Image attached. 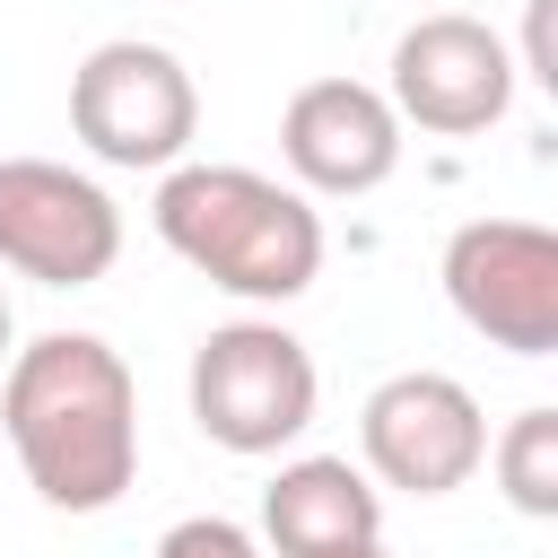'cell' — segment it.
I'll list each match as a JSON object with an SVG mask.
<instances>
[{
	"mask_svg": "<svg viewBox=\"0 0 558 558\" xmlns=\"http://www.w3.org/2000/svg\"><path fill=\"white\" fill-rule=\"evenodd\" d=\"M157 235H166L174 262H192L209 288H227L244 305H288L323 270L314 201L253 174V166H166Z\"/></svg>",
	"mask_w": 558,
	"mask_h": 558,
	"instance_id": "obj_2",
	"label": "cell"
},
{
	"mask_svg": "<svg viewBox=\"0 0 558 558\" xmlns=\"http://www.w3.org/2000/svg\"><path fill=\"white\" fill-rule=\"evenodd\" d=\"M0 357H9V296H0Z\"/></svg>",
	"mask_w": 558,
	"mask_h": 558,
	"instance_id": "obj_15",
	"label": "cell"
},
{
	"mask_svg": "<svg viewBox=\"0 0 558 558\" xmlns=\"http://www.w3.org/2000/svg\"><path fill=\"white\" fill-rule=\"evenodd\" d=\"M122 253V209L96 174L52 157H0V262L35 288H96Z\"/></svg>",
	"mask_w": 558,
	"mask_h": 558,
	"instance_id": "obj_5",
	"label": "cell"
},
{
	"mask_svg": "<svg viewBox=\"0 0 558 558\" xmlns=\"http://www.w3.org/2000/svg\"><path fill=\"white\" fill-rule=\"evenodd\" d=\"M514 70L558 96V0H523V61Z\"/></svg>",
	"mask_w": 558,
	"mask_h": 558,
	"instance_id": "obj_13",
	"label": "cell"
},
{
	"mask_svg": "<svg viewBox=\"0 0 558 558\" xmlns=\"http://www.w3.org/2000/svg\"><path fill=\"white\" fill-rule=\"evenodd\" d=\"M279 157H288V174L305 192L357 201V192L392 183V166H401V113L366 78H305L288 96V113H279Z\"/></svg>",
	"mask_w": 558,
	"mask_h": 558,
	"instance_id": "obj_9",
	"label": "cell"
},
{
	"mask_svg": "<svg viewBox=\"0 0 558 558\" xmlns=\"http://www.w3.org/2000/svg\"><path fill=\"white\" fill-rule=\"evenodd\" d=\"M323 375L288 323H218L192 349V418L227 453H279L314 427Z\"/></svg>",
	"mask_w": 558,
	"mask_h": 558,
	"instance_id": "obj_3",
	"label": "cell"
},
{
	"mask_svg": "<svg viewBox=\"0 0 558 558\" xmlns=\"http://www.w3.org/2000/svg\"><path fill=\"white\" fill-rule=\"evenodd\" d=\"M157 558H262V549H253V532L227 523V514H183V523L157 541Z\"/></svg>",
	"mask_w": 558,
	"mask_h": 558,
	"instance_id": "obj_12",
	"label": "cell"
},
{
	"mask_svg": "<svg viewBox=\"0 0 558 558\" xmlns=\"http://www.w3.org/2000/svg\"><path fill=\"white\" fill-rule=\"evenodd\" d=\"M262 532H270L279 558H323V549L384 541V488L349 453H296L262 488Z\"/></svg>",
	"mask_w": 558,
	"mask_h": 558,
	"instance_id": "obj_10",
	"label": "cell"
},
{
	"mask_svg": "<svg viewBox=\"0 0 558 558\" xmlns=\"http://www.w3.org/2000/svg\"><path fill=\"white\" fill-rule=\"evenodd\" d=\"M488 471H497V488H506L514 514L549 523V514H558V410H549V401L514 410L506 436L488 445Z\"/></svg>",
	"mask_w": 558,
	"mask_h": 558,
	"instance_id": "obj_11",
	"label": "cell"
},
{
	"mask_svg": "<svg viewBox=\"0 0 558 558\" xmlns=\"http://www.w3.org/2000/svg\"><path fill=\"white\" fill-rule=\"evenodd\" d=\"M0 427L17 471L61 514H105L140 480V384L96 331H44L9 357Z\"/></svg>",
	"mask_w": 558,
	"mask_h": 558,
	"instance_id": "obj_1",
	"label": "cell"
},
{
	"mask_svg": "<svg viewBox=\"0 0 558 558\" xmlns=\"http://www.w3.org/2000/svg\"><path fill=\"white\" fill-rule=\"evenodd\" d=\"M70 131H78L87 157H105V166L166 174V166H183L192 131H201L192 70H183L166 44H140V35L96 44V52L70 70Z\"/></svg>",
	"mask_w": 558,
	"mask_h": 558,
	"instance_id": "obj_4",
	"label": "cell"
},
{
	"mask_svg": "<svg viewBox=\"0 0 558 558\" xmlns=\"http://www.w3.org/2000/svg\"><path fill=\"white\" fill-rule=\"evenodd\" d=\"M453 314L514 357H558V235L532 218H471L445 244Z\"/></svg>",
	"mask_w": 558,
	"mask_h": 558,
	"instance_id": "obj_6",
	"label": "cell"
},
{
	"mask_svg": "<svg viewBox=\"0 0 558 558\" xmlns=\"http://www.w3.org/2000/svg\"><path fill=\"white\" fill-rule=\"evenodd\" d=\"M323 558H392L384 541H357V549H323Z\"/></svg>",
	"mask_w": 558,
	"mask_h": 558,
	"instance_id": "obj_14",
	"label": "cell"
},
{
	"mask_svg": "<svg viewBox=\"0 0 558 558\" xmlns=\"http://www.w3.org/2000/svg\"><path fill=\"white\" fill-rule=\"evenodd\" d=\"M384 105H392L401 122L436 131V140H471V131L506 122V105H514V52H506L480 17H462V9L418 17V26L392 44V87H384Z\"/></svg>",
	"mask_w": 558,
	"mask_h": 558,
	"instance_id": "obj_8",
	"label": "cell"
},
{
	"mask_svg": "<svg viewBox=\"0 0 558 558\" xmlns=\"http://www.w3.org/2000/svg\"><path fill=\"white\" fill-rule=\"evenodd\" d=\"M357 445H366V471L384 488H410V497H453L480 462H488V418L471 401V384L436 375V366H410V375H384L357 410Z\"/></svg>",
	"mask_w": 558,
	"mask_h": 558,
	"instance_id": "obj_7",
	"label": "cell"
}]
</instances>
